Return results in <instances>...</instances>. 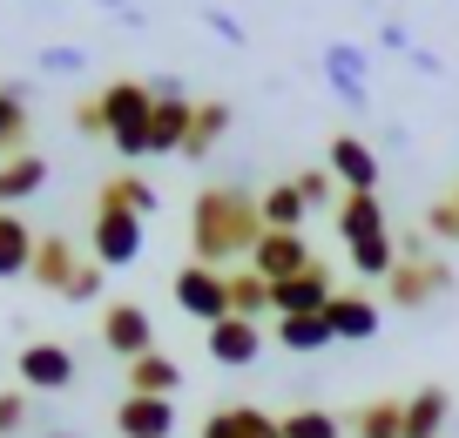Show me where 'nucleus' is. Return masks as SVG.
Returning a JSON list of instances; mask_svg holds the SVG:
<instances>
[{
    "label": "nucleus",
    "mask_w": 459,
    "mask_h": 438,
    "mask_svg": "<svg viewBox=\"0 0 459 438\" xmlns=\"http://www.w3.org/2000/svg\"><path fill=\"white\" fill-rule=\"evenodd\" d=\"M264 243V196L250 189H203L189 202V263L223 270L230 256H250Z\"/></svg>",
    "instance_id": "obj_1"
},
{
    "label": "nucleus",
    "mask_w": 459,
    "mask_h": 438,
    "mask_svg": "<svg viewBox=\"0 0 459 438\" xmlns=\"http://www.w3.org/2000/svg\"><path fill=\"white\" fill-rule=\"evenodd\" d=\"M338 236H344V250H351V270L359 277H378L385 283L392 270H399V243H392V223H385V202L378 196H359V189H344V202H338Z\"/></svg>",
    "instance_id": "obj_2"
},
{
    "label": "nucleus",
    "mask_w": 459,
    "mask_h": 438,
    "mask_svg": "<svg viewBox=\"0 0 459 438\" xmlns=\"http://www.w3.org/2000/svg\"><path fill=\"white\" fill-rule=\"evenodd\" d=\"M149 122H156V95H149V82L122 74V82L101 88V128H108L115 156L143 162V156H149Z\"/></svg>",
    "instance_id": "obj_3"
},
{
    "label": "nucleus",
    "mask_w": 459,
    "mask_h": 438,
    "mask_svg": "<svg viewBox=\"0 0 459 438\" xmlns=\"http://www.w3.org/2000/svg\"><path fill=\"white\" fill-rule=\"evenodd\" d=\"M143 229H149V216H135V210H122V202H101L95 196V223H88L95 263L101 270H129L135 256H143Z\"/></svg>",
    "instance_id": "obj_4"
},
{
    "label": "nucleus",
    "mask_w": 459,
    "mask_h": 438,
    "mask_svg": "<svg viewBox=\"0 0 459 438\" xmlns=\"http://www.w3.org/2000/svg\"><path fill=\"white\" fill-rule=\"evenodd\" d=\"M169 290H176V311H183V317H196L203 331H210V324H223V317H230V270H210V263H183V270H176V283H169Z\"/></svg>",
    "instance_id": "obj_5"
},
{
    "label": "nucleus",
    "mask_w": 459,
    "mask_h": 438,
    "mask_svg": "<svg viewBox=\"0 0 459 438\" xmlns=\"http://www.w3.org/2000/svg\"><path fill=\"white\" fill-rule=\"evenodd\" d=\"M446 290H453V270H446L439 256H399V270L385 277V297L399 304V311H426Z\"/></svg>",
    "instance_id": "obj_6"
},
{
    "label": "nucleus",
    "mask_w": 459,
    "mask_h": 438,
    "mask_svg": "<svg viewBox=\"0 0 459 438\" xmlns=\"http://www.w3.org/2000/svg\"><path fill=\"white\" fill-rule=\"evenodd\" d=\"M101 351H115L122 365H135V357H149L156 351V317L143 311V304H108L101 311Z\"/></svg>",
    "instance_id": "obj_7"
},
{
    "label": "nucleus",
    "mask_w": 459,
    "mask_h": 438,
    "mask_svg": "<svg viewBox=\"0 0 459 438\" xmlns=\"http://www.w3.org/2000/svg\"><path fill=\"white\" fill-rule=\"evenodd\" d=\"M317 68H325V88L344 108H365V101H372V55H365L359 41H331Z\"/></svg>",
    "instance_id": "obj_8"
},
{
    "label": "nucleus",
    "mask_w": 459,
    "mask_h": 438,
    "mask_svg": "<svg viewBox=\"0 0 459 438\" xmlns=\"http://www.w3.org/2000/svg\"><path fill=\"white\" fill-rule=\"evenodd\" d=\"M317 256H311V243H304V229H264V243L250 250V270L257 277H271V283H284V277H304Z\"/></svg>",
    "instance_id": "obj_9"
},
{
    "label": "nucleus",
    "mask_w": 459,
    "mask_h": 438,
    "mask_svg": "<svg viewBox=\"0 0 459 438\" xmlns=\"http://www.w3.org/2000/svg\"><path fill=\"white\" fill-rule=\"evenodd\" d=\"M14 371H21V391H68L74 384V351L68 344H21V357H14Z\"/></svg>",
    "instance_id": "obj_10"
},
{
    "label": "nucleus",
    "mask_w": 459,
    "mask_h": 438,
    "mask_svg": "<svg viewBox=\"0 0 459 438\" xmlns=\"http://www.w3.org/2000/svg\"><path fill=\"white\" fill-rule=\"evenodd\" d=\"M325 169L338 176L344 189H359V196H378V149H372L365 135H331Z\"/></svg>",
    "instance_id": "obj_11"
},
{
    "label": "nucleus",
    "mask_w": 459,
    "mask_h": 438,
    "mask_svg": "<svg viewBox=\"0 0 459 438\" xmlns=\"http://www.w3.org/2000/svg\"><path fill=\"white\" fill-rule=\"evenodd\" d=\"M331 297H338V283H331V270H325V263H311L304 277L271 283V311H277V317H317Z\"/></svg>",
    "instance_id": "obj_12"
},
{
    "label": "nucleus",
    "mask_w": 459,
    "mask_h": 438,
    "mask_svg": "<svg viewBox=\"0 0 459 438\" xmlns=\"http://www.w3.org/2000/svg\"><path fill=\"white\" fill-rule=\"evenodd\" d=\"M210 357L223 371H244L264 357V324L257 317H223V324H210Z\"/></svg>",
    "instance_id": "obj_13"
},
{
    "label": "nucleus",
    "mask_w": 459,
    "mask_h": 438,
    "mask_svg": "<svg viewBox=\"0 0 459 438\" xmlns=\"http://www.w3.org/2000/svg\"><path fill=\"white\" fill-rule=\"evenodd\" d=\"M115 438H176V398H122L115 405Z\"/></svg>",
    "instance_id": "obj_14"
},
{
    "label": "nucleus",
    "mask_w": 459,
    "mask_h": 438,
    "mask_svg": "<svg viewBox=\"0 0 459 438\" xmlns=\"http://www.w3.org/2000/svg\"><path fill=\"white\" fill-rule=\"evenodd\" d=\"M325 324L338 344H372L378 338V304L365 297V290H338V297L325 304Z\"/></svg>",
    "instance_id": "obj_15"
},
{
    "label": "nucleus",
    "mask_w": 459,
    "mask_h": 438,
    "mask_svg": "<svg viewBox=\"0 0 459 438\" xmlns=\"http://www.w3.org/2000/svg\"><path fill=\"white\" fill-rule=\"evenodd\" d=\"M196 438H284V418H271L264 405H223L203 418Z\"/></svg>",
    "instance_id": "obj_16"
},
{
    "label": "nucleus",
    "mask_w": 459,
    "mask_h": 438,
    "mask_svg": "<svg viewBox=\"0 0 459 438\" xmlns=\"http://www.w3.org/2000/svg\"><path fill=\"white\" fill-rule=\"evenodd\" d=\"M189 122H196V101H189V95H162L156 122H149V156H183Z\"/></svg>",
    "instance_id": "obj_17"
},
{
    "label": "nucleus",
    "mask_w": 459,
    "mask_h": 438,
    "mask_svg": "<svg viewBox=\"0 0 459 438\" xmlns=\"http://www.w3.org/2000/svg\"><path fill=\"white\" fill-rule=\"evenodd\" d=\"M41 189H48V156L21 149V156L0 162V210H21V202H34Z\"/></svg>",
    "instance_id": "obj_18"
},
{
    "label": "nucleus",
    "mask_w": 459,
    "mask_h": 438,
    "mask_svg": "<svg viewBox=\"0 0 459 438\" xmlns=\"http://www.w3.org/2000/svg\"><path fill=\"white\" fill-rule=\"evenodd\" d=\"M446 418H453V391L446 384H419L405 398V438H439Z\"/></svg>",
    "instance_id": "obj_19"
},
{
    "label": "nucleus",
    "mask_w": 459,
    "mask_h": 438,
    "mask_svg": "<svg viewBox=\"0 0 459 438\" xmlns=\"http://www.w3.org/2000/svg\"><path fill=\"white\" fill-rule=\"evenodd\" d=\"M34 250H41V236H34L14 210H0V283L28 277V270H34Z\"/></svg>",
    "instance_id": "obj_20"
},
{
    "label": "nucleus",
    "mask_w": 459,
    "mask_h": 438,
    "mask_svg": "<svg viewBox=\"0 0 459 438\" xmlns=\"http://www.w3.org/2000/svg\"><path fill=\"white\" fill-rule=\"evenodd\" d=\"M74 270H82V256H74V243L48 229V236H41V250H34V270H28V277L41 283V290H68V283H74Z\"/></svg>",
    "instance_id": "obj_21"
},
{
    "label": "nucleus",
    "mask_w": 459,
    "mask_h": 438,
    "mask_svg": "<svg viewBox=\"0 0 459 438\" xmlns=\"http://www.w3.org/2000/svg\"><path fill=\"white\" fill-rule=\"evenodd\" d=\"M129 391L135 398H176V391H183V365H176L169 351L135 357V365H129Z\"/></svg>",
    "instance_id": "obj_22"
},
{
    "label": "nucleus",
    "mask_w": 459,
    "mask_h": 438,
    "mask_svg": "<svg viewBox=\"0 0 459 438\" xmlns=\"http://www.w3.org/2000/svg\"><path fill=\"white\" fill-rule=\"evenodd\" d=\"M230 122H237V108H230V101H196V122H189V142H183V156L189 162H203V156H210V149H216V142H223L230 135Z\"/></svg>",
    "instance_id": "obj_23"
},
{
    "label": "nucleus",
    "mask_w": 459,
    "mask_h": 438,
    "mask_svg": "<svg viewBox=\"0 0 459 438\" xmlns=\"http://www.w3.org/2000/svg\"><path fill=\"white\" fill-rule=\"evenodd\" d=\"M351 432L359 438H405V398H365L351 411Z\"/></svg>",
    "instance_id": "obj_24"
},
{
    "label": "nucleus",
    "mask_w": 459,
    "mask_h": 438,
    "mask_svg": "<svg viewBox=\"0 0 459 438\" xmlns=\"http://www.w3.org/2000/svg\"><path fill=\"white\" fill-rule=\"evenodd\" d=\"M28 128H34V115H28V95H21V88H0V162L28 149Z\"/></svg>",
    "instance_id": "obj_25"
},
{
    "label": "nucleus",
    "mask_w": 459,
    "mask_h": 438,
    "mask_svg": "<svg viewBox=\"0 0 459 438\" xmlns=\"http://www.w3.org/2000/svg\"><path fill=\"white\" fill-rule=\"evenodd\" d=\"M277 344L284 351H298V357H311V351H331V324H325V311L317 317H277Z\"/></svg>",
    "instance_id": "obj_26"
},
{
    "label": "nucleus",
    "mask_w": 459,
    "mask_h": 438,
    "mask_svg": "<svg viewBox=\"0 0 459 438\" xmlns=\"http://www.w3.org/2000/svg\"><path fill=\"white\" fill-rule=\"evenodd\" d=\"M311 202L298 196V183H271L264 189V229H304Z\"/></svg>",
    "instance_id": "obj_27"
},
{
    "label": "nucleus",
    "mask_w": 459,
    "mask_h": 438,
    "mask_svg": "<svg viewBox=\"0 0 459 438\" xmlns=\"http://www.w3.org/2000/svg\"><path fill=\"white\" fill-rule=\"evenodd\" d=\"M264 311H271V277L230 270V317H264Z\"/></svg>",
    "instance_id": "obj_28"
},
{
    "label": "nucleus",
    "mask_w": 459,
    "mask_h": 438,
    "mask_svg": "<svg viewBox=\"0 0 459 438\" xmlns=\"http://www.w3.org/2000/svg\"><path fill=\"white\" fill-rule=\"evenodd\" d=\"M101 202H122V210H135V216H156V183H143L135 169H122V176L101 183Z\"/></svg>",
    "instance_id": "obj_29"
},
{
    "label": "nucleus",
    "mask_w": 459,
    "mask_h": 438,
    "mask_svg": "<svg viewBox=\"0 0 459 438\" xmlns=\"http://www.w3.org/2000/svg\"><path fill=\"white\" fill-rule=\"evenodd\" d=\"M284 438H344V418L325 405H298V411H284Z\"/></svg>",
    "instance_id": "obj_30"
},
{
    "label": "nucleus",
    "mask_w": 459,
    "mask_h": 438,
    "mask_svg": "<svg viewBox=\"0 0 459 438\" xmlns=\"http://www.w3.org/2000/svg\"><path fill=\"white\" fill-rule=\"evenodd\" d=\"M28 418H34V391H0V438H21L28 432Z\"/></svg>",
    "instance_id": "obj_31"
},
{
    "label": "nucleus",
    "mask_w": 459,
    "mask_h": 438,
    "mask_svg": "<svg viewBox=\"0 0 459 438\" xmlns=\"http://www.w3.org/2000/svg\"><path fill=\"white\" fill-rule=\"evenodd\" d=\"M290 183H298V196L311 202V210H325V202H344V196H338V176H331V169H298Z\"/></svg>",
    "instance_id": "obj_32"
},
{
    "label": "nucleus",
    "mask_w": 459,
    "mask_h": 438,
    "mask_svg": "<svg viewBox=\"0 0 459 438\" xmlns=\"http://www.w3.org/2000/svg\"><path fill=\"white\" fill-rule=\"evenodd\" d=\"M34 68H41V74H82V68H88V47L55 41V47H41V55H34Z\"/></svg>",
    "instance_id": "obj_33"
},
{
    "label": "nucleus",
    "mask_w": 459,
    "mask_h": 438,
    "mask_svg": "<svg viewBox=\"0 0 459 438\" xmlns=\"http://www.w3.org/2000/svg\"><path fill=\"white\" fill-rule=\"evenodd\" d=\"M426 236H432V243H459V202H453V196L426 210Z\"/></svg>",
    "instance_id": "obj_34"
},
{
    "label": "nucleus",
    "mask_w": 459,
    "mask_h": 438,
    "mask_svg": "<svg viewBox=\"0 0 459 438\" xmlns=\"http://www.w3.org/2000/svg\"><path fill=\"white\" fill-rule=\"evenodd\" d=\"M203 28H210L216 41H230V47H244V41H250V28L230 14V7H203Z\"/></svg>",
    "instance_id": "obj_35"
},
{
    "label": "nucleus",
    "mask_w": 459,
    "mask_h": 438,
    "mask_svg": "<svg viewBox=\"0 0 459 438\" xmlns=\"http://www.w3.org/2000/svg\"><path fill=\"white\" fill-rule=\"evenodd\" d=\"M61 297H68V304H95V297H101V263H82V270H74V283L61 290Z\"/></svg>",
    "instance_id": "obj_36"
},
{
    "label": "nucleus",
    "mask_w": 459,
    "mask_h": 438,
    "mask_svg": "<svg viewBox=\"0 0 459 438\" xmlns=\"http://www.w3.org/2000/svg\"><path fill=\"white\" fill-rule=\"evenodd\" d=\"M74 128H82V135H101V142H108V128H101V95H82V101H74Z\"/></svg>",
    "instance_id": "obj_37"
},
{
    "label": "nucleus",
    "mask_w": 459,
    "mask_h": 438,
    "mask_svg": "<svg viewBox=\"0 0 459 438\" xmlns=\"http://www.w3.org/2000/svg\"><path fill=\"white\" fill-rule=\"evenodd\" d=\"M95 7H101L108 21H122V28H149V14L135 7V0H95Z\"/></svg>",
    "instance_id": "obj_38"
},
{
    "label": "nucleus",
    "mask_w": 459,
    "mask_h": 438,
    "mask_svg": "<svg viewBox=\"0 0 459 438\" xmlns=\"http://www.w3.org/2000/svg\"><path fill=\"white\" fill-rule=\"evenodd\" d=\"M378 47H405V55H412V34H405L399 21H385V28H378Z\"/></svg>",
    "instance_id": "obj_39"
},
{
    "label": "nucleus",
    "mask_w": 459,
    "mask_h": 438,
    "mask_svg": "<svg viewBox=\"0 0 459 438\" xmlns=\"http://www.w3.org/2000/svg\"><path fill=\"white\" fill-rule=\"evenodd\" d=\"M412 68H419V74H446V61L432 55V47H412Z\"/></svg>",
    "instance_id": "obj_40"
},
{
    "label": "nucleus",
    "mask_w": 459,
    "mask_h": 438,
    "mask_svg": "<svg viewBox=\"0 0 459 438\" xmlns=\"http://www.w3.org/2000/svg\"><path fill=\"white\" fill-rule=\"evenodd\" d=\"M48 438H82V432H74V425H55V432H48Z\"/></svg>",
    "instance_id": "obj_41"
},
{
    "label": "nucleus",
    "mask_w": 459,
    "mask_h": 438,
    "mask_svg": "<svg viewBox=\"0 0 459 438\" xmlns=\"http://www.w3.org/2000/svg\"><path fill=\"white\" fill-rule=\"evenodd\" d=\"M453 202H459V189H453Z\"/></svg>",
    "instance_id": "obj_42"
}]
</instances>
